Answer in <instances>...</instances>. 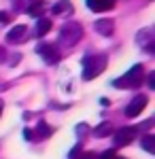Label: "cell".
<instances>
[{"mask_svg": "<svg viewBox=\"0 0 155 159\" xmlns=\"http://www.w3.org/2000/svg\"><path fill=\"white\" fill-rule=\"evenodd\" d=\"M147 102H149V98H147V96H143V93L134 96V98H132V102L125 106V117H128V119H136V117H138V115L144 110Z\"/></svg>", "mask_w": 155, "mask_h": 159, "instance_id": "6", "label": "cell"}, {"mask_svg": "<svg viewBox=\"0 0 155 159\" xmlns=\"http://www.w3.org/2000/svg\"><path fill=\"white\" fill-rule=\"evenodd\" d=\"M72 2L70 0H60V2H55L53 7H51V13L55 15V17H66V15H72Z\"/></svg>", "mask_w": 155, "mask_h": 159, "instance_id": "8", "label": "cell"}, {"mask_svg": "<svg viewBox=\"0 0 155 159\" xmlns=\"http://www.w3.org/2000/svg\"><path fill=\"white\" fill-rule=\"evenodd\" d=\"M36 53L45 60V64L49 66H55L58 61H60V51L58 47H53V45H45V43H40V45H36Z\"/></svg>", "mask_w": 155, "mask_h": 159, "instance_id": "5", "label": "cell"}, {"mask_svg": "<svg viewBox=\"0 0 155 159\" xmlns=\"http://www.w3.org/2000/svg\"><path fill=\"white\" fill-rule=\"evenodd\" d=\"M147 85L151 87V89H155V72L147 74Z\"/></svg>", "mask_w": 155, "mask_h": 159, "instance_id": "18", "label": "cell"}, {"mask_svg": "<svg viewBox=\"0 0 155 159\" xmlns=\"http://www.w3.org/2000/svg\"><path fill=\"white\" fill-rule=\"evenodd\" d=\"M4 57H7V51L0 47V61H4Z\"/></svg>", "mask_w": 155, "mask_h": 159, "instance_id": "21", "label": "cell"}, {"mask_svg": "<svg viewBox=\"0 0 155 159\" xmlns=\"http://www.w3.org/2000/svg\"><path fill=\"white\" fill-rule=\"evenodd\" d=\"M51 134H53V127H49L45 121H38V125H36V138H49Z\"/></svg>", "mask_w": 155, "mask_h": 159, "instance_id": "14", "label": "cell"}, {"mask_svg": "<svg viewBox=\"0 0 155 159\" xmlns=\"http://www.w3.org/2000/svg\"><path fill=\"white\" fill-rule=\"evenodd\" d=\"M0 112H2V102H0Z\"/></svg>", "mask_w": 155, "mask_h": 159, "instance_id": "23", "label": "cell"}, {"mask_svg": "<svg viewBox=\"0 0 155 159\" xmlns=\"http://www.w3.org/2000/svg\"><path fill=\"white\" fill-rule=\"evenodd\" d=\"M9 21H11V15L4 13V11H0V24H9Z\"/></svg>", "mask_w": 155, "mask_h": 159, "instance_id": "19", "label": "cell"}, {"mask_svg": "<svg viewBox=\"0 0 155 159\" xmlns=\"http://www.w3.org/2000/svg\"><path fill=\"white\" fill-rule=\"evenodd\" d=\"M87 7L94 13H104L115 7V0H87Z\"/></svg>", "mask_w": 155, "mask_h": 159, "instance_id": "9", "label": "cell"}, {"mask_svg": "<svg viewBox=\"0 0 155 159\" xmlns=\"http://www.w3.org/2000/svg\"><path fill=\"white\" fill-rule=\"evenodd\" d=\"M98 155L96 153H79V155H74L72 159H96Z\"/></svg>", "mask_w": 155, "mask_h": 159, "instance_id": "17", "label": "cell"}, {"mask_svg": "<svg viewBox=\"0 0 155 159\" xmlns=\"http://www.w3.org/2000/svg\"><path fill=\"white\" fill-rule=\"evenodd\" d=\"M94 28H96V32L102 34V36H113V32H115V21L108 19V17H104V19H98L94 24Z\"/></svg>", "mask_w": 155, "mask_h": 159, "instance_id": "7", "label": "cell"}, {"mask_svg": "<svg viewBox=\"0 0 155 159\" xmlns=\"http://www.w3.org/2000/svg\"><path fill=\"white\" fill-rule=\"evenodd\" d=\"M115 159H125V157H117V155H115Z\"/></svg>", "mask_w": 155, "mask_h": 159, "instance_id": "22", "label": "cell"}, {"mask_svg": "<svg viewBox=\"0 0 155 159\" xmlns=\"http://www.w3.org/2000/svg\"><path fill=\"white\" fill-rule=\"evenodd\" d=\"M143 74H144L143 66L136 64V66H132L123 76L115 79V81H113V87H121V89H138L140 83H143Z\"/></svg>", "mask_w": 155, "mask_h": 159, "instance_id": "3", "label": "cell"}, {"mask_svg": "<svg viewBox=\"0 0 155 159\" xmlns=\"http://www.w3.org/2000/svg\"><path fill=\"white\" fill-rule=\"evenodd\" d=\"M45 11H47V4L40 2V0H32L30 7L26 9V13H28L30 17H43V13H45Z\"/></svg>", "mask_w": 155, "mask_h": 159, "instance_id": "11", "label": "cell"}, {"mask_svg": "<svg viewBox=\"0 0 155 159\" xmlns=\"http://www.w3.org/2000/svg\"><path fill=\"white\" fill-rule=\"evenodd\" d=\"M30 2L32 0H13V7H15V11H26L30 7Z\"/></svg>", "mask_w": 155, "mask_h": 159, "instance_id": "16", "label": "cell"}, {"mask_svg": "<svg viewBox=\"0 0 155 159\" xmlns=\"http://www.w3.org/2000/svg\"><path fill=\"white\" fill-rule=\"evenodd\" d=\"M49 30H51V19H47V17H38V21H36V30H34V36L36 38H43Z\"/></svg>", "mask_w": 155, "mask_h": 159, "instance_id": "12", "label": "cell"}, {"mask_svg": "<svg viewBox=\"0 0 155 159\" xmlns=\"http://www.w3.org/2000/svg\"><path fill=\"white\" fill-rule=\"evenodd\" d=\"M83 25L79 24V21H68V24L62 25L60 30V45L64 47H74L77 43H81V38H83Z\"/></svg>", "mask_w": 155, "mask_h": 159, "instance_id": "1", "label": "cell"}, {"mask_svg": "<svg viewBox=\"0 0 155 159\" xmlns=\"http://www.w3.org/2000/svg\"><path fill=\"white\" fill-rule=\"evenodd\" d=\"M136 138H138V127L125 125V127H119V129L115 132L113 142H115V147H128V144H132Z\"/></svg>", "mask_w": 155, "mask_h": 159, "instance_id": "4", "label": "cell"}, {"mask_svg": "<svg viewBox=\"0 0 155 159\" xmlns=\"http://www.w3.org/2000/svg\"><path fill=\"white\" fill-rule=\"evenodd\" d=\"M108 66L106 55H85L83 60V79L85 81H94L100 72H104Z\"/></svg>", "mask_w": 155, "mask_h": 159, "instance_id": "2", "label": "cell"}, {"mask_svg": "<svg viewBox=\"0 0 155 159\" xmlns=\"http://www.w3.org/2000/svg\"><path fill=\"white\" fill-rule=\"evenodd\" d=\"M143 148L147 151V153H155V136L153 134H147V136H143Z\"/></svg>", "mask_w": 155, "mask_h": 159, "instance_id": "15", "label": "cell"}, {"mask_svg": "<svg viewBox=\"0 0 155 159\" xmlns=\"http://www.w3.org/2000/svg\"><path fill=\"white\" fill-rule=\"evenodd\" d=\"M26 34V25L19 24V25H13L11 30L7 32V43H11V45H15V43H19L21 40V36Z\"/></svg>", "mask_w": 155, "mask_h": 159, "instance_id": "10", "label": "cell"}, {"mask_svg": "<svg viewBox=\"0 0 155 159\" xmlns=\"http://www.w3.org/2000/svg\"><path fill=\"white\" fill-rule=\"evenodd\" d=\"M24 138L26 140H32V132L30 129H24Z\"/></svg>", "mask_w": 155, "mask_h": 159, "instance_id": "20", "label": "cell"}, {"mask_svg": "<svg viewBox=\"0 0 155 159\" xmlns=\"http://www.w3.org/2000/svg\"><path fill=\"white\" fill-rule=\"evenodd\" d=\"M113 134V125L108 121H104V123H100L98 127H94V136L96 138H106V136H110Z\"/></svg>", "mask_w": 155, "mask_h": 159, "instance_id": "13", "label": "cell"}]
</instances>
